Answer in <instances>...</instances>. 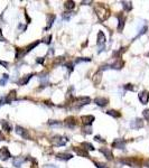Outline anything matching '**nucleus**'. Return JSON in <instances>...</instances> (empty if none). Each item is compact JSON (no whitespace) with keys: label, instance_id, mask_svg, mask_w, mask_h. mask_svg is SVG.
<instances>
[{"label":"nucleus","instance_id":"nucleus-1","mask_svg":"<svg viewBox=\"0 0 149 168\" xmlns=\"http://www.w3.org/2000/svg\"><path fill=\"white\" fill-rule=\"evenodd\" d=\"M91 103V99L89 96H78V98H73L71 101V104L74 108H82L84 105H87Z\"/></svg>","mask_w":149,"mask_h":168},{"label":"nucleus","instance_id":"nucleus-2","mask_svg":"<svg viewBox=\"0 0 149 168\" xmlns=\"http://www.w3.org/2000/svg\"><path fill=\"white\" fill-rule=\"evenodd\" d=\"M95 14L99 17V19L101 22H104V20H106V19L109 18L110 11H109V9H108L106 6H103L102 3H100V5H98L97 8H95Z\"/></svg>","mask_w":149,"mask_h":168},{"label":"nucleus","instance_id":"nucleus-3","mask_svg":"<svg viewBox=\"0 0 149 168\" xmlns=\"http://www.w3.org/2000/svg\"><path fill=\"white\" fill-rule=\"evenodd\" d=\"M67 141H69V139L66 138V137L59 136V135H56V136H54V137L50 138V144L55 147L65 146V145L67 144Z\"/></svg>","mask_w":149,"mask_h":168},{"label":"nucleus","instance_id":"nucleus-4","mask_svg":"<svg viewBox=\"0 0 149 168\" xmlns=\"http://www.w3.org/2000/svg\"><path fill=\"white\" fill-rule=\"evenodd\" d=\"M121 164H125L127 166H130V167H137V166H140L141 161H139L137 158L135 157H126V158H121L119 160Z\"/></svg>","mask_w":149,"mask_h":168},{"label":"nucleus","instance_id":"nucleus-5","mask_svg":"<svg viewBox=\"0 0 149 168\" xmlns=\"http://www.w3.org/2000/svg\"><path fill=\"white\" fill-rule=\"evenodd\" d=\"M15 130H16V133H17V135H19L21 138L27 139V140H30V135H29V132H28L27 129L22 128V127H20V125H16Z\"/></svg>","mask_w":149,"mask_h":168},{"label":"nucleus","instance_id":"nucleus-6","mask_svg":"<svg viewBox=\"0 0 149 168\" xmlns=\"http://www.w3.org/2000/svg\"><path fill=\"white\" fill-rule=\"evenodd\" d=\"M126 144H127V141L125 139L117 138L112 141L111 146H112V148H115V149H125L126 148Z\"/></svg>","mask_w":149,"mask_h":168},{"label":"nucleus","instance_id":"nucleus-7","mask_svg":"<svg viewBox=\"0 0 149 168\" xmlns=\"http://www.w3.org/2000/svg\"><path fill=\"white\" fill-rule=\"evenodd\" d=\"M10 157H11V153L9 151V149H8L7 147H2V148L0 149V159L2 161H6L8 160Z\"/></svg>","mask_w":149,"mask_h":168},{"label":"nucleus","instance_id":"nucleus-8","mask_svg":"<svg viewBox=\"0 0 149 168\" xmlns=\"http://www.w3.org/2000/svg\"><path fill=\"white\" fill-rule=\"evenodd\" d=\"M64 124L67 128H70V129H74L76 127V124H78V121H76V119L74 117H67L64 120Z\"/></svg>","mask_w":149,"mask_h":168},{"label":"nucleus","instance_id":"nucleus-9","mask_svg":"<svg viewBox=\"0 0 149 168\" xmlns=\"http://www.w3.org/2000/svg\"><path fill=\"white\" fill-rule=\"evenodd\" d=\"M73 151L76 153L78 156H80V157H84V158H90V155H89V153L85 150V149H83V148H81V147H73Z\"/></svg>","mask_w":149,"mask_h":168},{"label":"nucleus","instance_id":"nucleus-10","mask_svg":"<svg viewBox=\"0 0 149 168\" xmlns=\"http://www.w3.org/2000/svg\"><path fill=\"white\" fill-rule=\"evenodd\" d=\"M99 151L104 155V157H106L108 160H112V159H113V153H112V150H111L110 148L103 147V148H100Z\"/></svg>","mask_w":149,"mask_h":168},{"label":"nucleus","instance_id":"nucleus-11","mask_svg":"<svg viewBox=\"0 0 149 168\" xmlns=\"http://www.w3.org/2000/svg\"><path fill=\"white\" fill-rule=\"evenodd\" d=\"M138 98H139V100H140V102L142 104H147L149 101V92L146 91V90H143L138 94Z\"/></svg>","mask_w":149,"mask_h":168},{"label":"nucleus","instance_id":"nucleus-12","mask_svg":"<svg viewBox=\"0 0 149 168\" xmlns=\"http://www.w3.org/2000/svg\"><path fill=\"white\" fill-rule=\"evenodd\" d=\"M16 96H17V92H16V90H11L9 93H8L6 96H5V103H11L13 101L16 100Z\"/></svg>","mask_w":149,"mask_h":168},{"label":"nucleus","instance_id":"nucleus-13","mask_svg":"<svg viewBox=\"0 0 149 168\" xmlns=\"http://www.w3.org/2000/svg\"><path fill=\"white\" fill-rule=\"evenodd\" d=\"M56 158L59 159V160L67 161V160H71L72 158H73V155L70 153H56Z\"/></svg>","mask_w":149,"mask_h":168},{"label":"nucleus","instance_id":"nucleus-14","mask_svg":"<svg viewBox=\"0 0 149 168\" xmlns=\"http://www.w3.org/2000/svg\"><path fill=\"white\" fill-rule=\"evenodd\" d=\"M123 65H125L123 61L121 59H115L114 63H112V64H110V65H108V66H109V68H112V70H121V68L123 67Z\"/></svg>","mask_w":149,"mask_h":168},{"label":"nucleus","instance_id":"nucleus-15","mask_svg":"<svg viewBox=\"0 0 149 168\" xmlns=\"http://www.w3.org/2000/svg\"><path fill=\"white\" fill-rule=\"evenodd\" d=\"M94 103L98 105V107H101V108H103V107H106L108 105V103H109V100L106 99V98H95L94 99Z\"/></svg>","mask_w":149,"mask_h":168},{"label":"nucleus","instance_id":"nucleus-16","mask_svg":"<svg viewBox=\"0 0 149 168\" xmlns=\"http://www.w3.org/2000/svg\"><path fill=\"white\" fill-rule=\"evenodd\" d=\"M106 42V37L103 31H99L98 33V38H97V45L98 46H104Z\"/></svg>","mask_w":149,"mask_h":168},{"label":"nucleus","instance_id":"nucleus-17","mask_svg":"<svg viewBox=\"0 0 149 168\" xmlns=\"http://www.w3.org/2000/svg\"><path fill=\"white\" fill-rule=\"evenodd\" d=\"M118 17V31H122L125 28V22H126V18L122 14H119L117 16Z\"/></svg>","mask_w":149,"mask_h":168},{"label":"nucleus","instance_id":"nucleus-18","mask_svg":"<svg viewBox=\"0 0 149 168\" xmlns=\"http://www.w3.org/2000/svg\"><path fill=\"white\" fill-rule=\"evenodd\" d=\"M81 120H82V122L84 125H91L93 123V121L95 120V118L93 117V116H82L81 117Z\"/></svg>","mask_w":149,"mask_h":168},{"label":"nucleus","instance_id":"nucleus-19","mask_svg":"<svg viewBox=\"0 0 149 168\" xmlns=\"http://www.w3.org/2000/svg\"><path fill=\"white\" fill-rule=\"evenodd\" d=\"M130 127L132 128V129H140L143 127V121H142V119H139V118H137L135 119L131 123H130Z\"/></svg>","mask_w":149,"mask_h":168},{"label":"nucleus","instance_id":"nucleus-20","mask_svg":"<svg viewBox=\"0 0 149 168\" xmlns=\"http://www.w3.org/2000/svg\"><path fill=\"white\" fill-rule=\"evenodd\" d=\"M26 160H27V158H24V157H15L14 160H13V164H14L15 167L20 168L21 165H22Z\"/></svg>","mask_w":149,"mask_h":168},{"label":"nucleus","instance_id":"nucleus-21","mask_svg":"<svg viewBox=\"0 0 149 168\" xmlns=\"http://www.w3.org/2000/svg\"><path fill=\"white\" fill-rule=\"evenodd\" d=\"M93 83L95 84V85H99L100 83H101V81H102V71H98L97 73L93 75Z\"/></svg>","mask_w":149,"mask_h":168},{"label":"nucleus","instance_id":"nucleus-22","mask_svg":"<svg viewBox=\"0 0 149 168\" xmlns=\"http://www.w3.org/2000/svg\"><path fill=\"white\" fill-rule=\"evenodd\" d=\"M33 76H34V74H33V73L25 75L24 77H21L20 80L18 81V84H19V85H26V84H27V83L29 82V80H30Z\"/></svg>","mask_w":149,"mask_h":168},{"label":"nucleus","instance_id":"nucleus-23","mask_svg":"<svg viewBox=\"0 0 149 168\" xmlns=\"http://www.w3.org/2000/svg\"><path fill=\"white\" fill-rule=\"evenodd\" d=\"M42 43V40H36V42H34V43H31V44H29L28 46H26L25 48H24V51H25V54H27V53H29L30 51H33L34 48H35L36 46H38V45Z\"/></svg>","mask_w":149,"mask_h":168},{"label":"nucleus","instance_id":"nucleus-24","mask_svg":"<svg viewBox=\"0 0 149 168\" xmlns=\"http://www.w3.org/2000/svg\"><path fill=\"white\" fill-rule=\"evenodd\" d=\"M1 125H2V129H3L5 131L10 132L13 130V125L9 123L7 120H2V121H1Z\"/></svg>","mask_w":149,"mask_h":168},{"label":"nucleus","instance_id":"nucleus-25","mask_svg":"<svg viewBox=\"0 0 149 168\" xmlns=\"http://www.w3.org/2000/svg\"><path fill=\"white\" fill-rule=\"evenodd\" d=\"M55 18H56V16L55 15H50L48 16V19H47V26L45 27V30H48L53 26V24L55 22Z\"/></svg>","mask_w":149,"mask_h":168},{"label":"nucleus","instance_id":"nucleus-26","mask_svg":"<svg viewBox=\"0 0 149 168\" xmlns=\"http://www.w3.org/2000/svg\"><path fill=\"white\" fill-rule=\"evenodd\" d=\"M122 8L125 9V11H131L132 9V2L131 1H121Z\"/></svg>","mask_w":149,"mask_h":168},{"label":"nucleus","instance_id":"nucleus-27","mask_svg":"<svg viewBox=\"0 0 149 168\" xmlns=\"http://www.w3.org/2000/svg\"><path fill=\"white\" fill-rule=\"evenodd\" d=\"M81 146H82V148L85 149L86 151H93V150L95 149L94 146H93L92 144H90V142H82V144H81Z\"/></svg>","mask_w":149,"mask_h":168},{"label":"nucleus","instance_id":"nucleus-28","mask_svg":"<svg viewBox=\"0 0 149 168\" xmlns=\"http://www.w3.org/2000/svg\"><path fill=\"white\" fill-rule=\"evenodd\" d=\"M106 114H109V116H111V117L113 118H120L121 117V113L119 112V111H117V110H108L106 111Z\"/></svg>","mask_w":149,"mask_h":168},{"label":"nucleus","instance_id":"nucleus-29","mask_svg":"<svg viewBox=\"0 0 149 168\" xmlns=\"http://www.w3.org/2000/svg\"><path fill=\"white\" fill-rule=\"evenodd\" d=\"M126 49H127V47H121V48H119L117 52H114L113 53V56L115 57V59H121V55L126 52Z\"/></svg>","mask_w":149,"mask_h":168},{"label":"nucleus","instance_id":"nucleus-30","mask_svg":"<svg viewBox=\"0 0 149 168\" xmlns=\"http://www.w3.org/2000/svg\"><path fill=\"white\" fill-rule=\"evenodd\" d=\"M24 55H26V54H25V51H24V48H16V59H22Z\"/></svg>","mask_w":149,"mask_h":168},{"label":"nucleus","instance_id":"nucleus-31","mask_svg":"<svg viewBox=\"0 0 149 168\" xmlns=\"http://www.w3.org/2000/svg\"><path fill=\"white\" fill-rule=\"evenodd\" d=\"M64 7H65V9H67V10H72V9H74V7H75V2H74L73 0H69V1L65 2Z\"/></svg>","mask_w":149,"mask_h":168},{"label":"nucleus","instance_id":"nucleus-32","mask_svg":"<svg viewBox=\"0 0 149 168\" xmlns=\"http://www.w3.org/2000/svg\"><path fill=\"white\" fill-rule=\"evenodd\" d=\"M94 166L97 168H108V165H106V164L100 162V161H94Z\"/></svg>","mask_w":149,"mask_h":168},{"label":"nucleus","instance_id":"nucleus-33","mask_svg":"<svg viewBox=\"0 0 149 168\" xmlns=\"http://www.w3.org/2000/svg\"><path fill=\"white\" fill-rule=\"evenodd\" d=\"M8 79H9L8 74H3V75H2V79L0 80V85H5V84H6V82L8 81Z\"/></svg>","mask_w":149,"mask_h":168},{"label":"nucleus","instance_id":"nucleus-34","mask_svg":"<svg viewBox=\"0 0 149 168\" xmlns=\"http://www.w3.org/2000/svg\"><path fill=\"white\" fill-rule=\"evenodd\" d=\"M82 130H83V132H84V133H87V135H90V133L92 132V128H91V125H84Z\"/></svg>","mask_w":149,"mask_h":168},{"label":"nucleus","instance_id":"nucleus-35","mask_svg":"<svg viewBox=\"0 0 149 168\" xmlns=\"http://www.w3.org/2000/svg\"><path fill=\"white\" fill-rule=\"evenodd\" d=\"M123 88H125V90H126V91H135V90H136L135 86H134L132 84H130V83H129V84H126Z\"/></svg>","mask_w":149,"mask_h":168},{"label":"nucleus","instance_id":"nucleus-36","mask_svg":"<svg viewBox=\"0 0 149 168\" xmlns=\"http://www.w3.org/2000/svg\"><path fill=\"white\" fill-rule=\"evenodd\" d=\"M142 116L145 118V120L149 121V109H145L142 111Z\"/></svg>","mask_w":149,"mask_h":168},{"label":"nucleus","instance_id":"nucleus-37","mask_svg":"<svg viewBox=\"0 0 149 168\" xmlns=\"http://www.w3.org/2000/svg\"><path fill=\"white\" fill-rule=\"evenodd\" d=\"M91 59H89V57H80V59H75V63H81V62H90Z\"/></svg>","mask_w":149,"mask_h":168},{"label":"nucleus","instance_id":"nucleus-38","mask_svg":"<svg viewBox=\"0 0 149 168\" xmlns=\"http://www.w3.org/2000/svg\"><path fill=\"white\" fill-rule=\"evenodd\" d=\"M50 40H52V35H47V36L43 39L42 42L43 43H45V44H50Z\"/></svg>","mask_w":149,"mask_h":168},{"label":"nucleus","instance_id":"nucleus-39","mask_svg":"<svg viewBox=\"0 0 149 168\" xmlns=\"http://www.w3.org/2000/svg\"><path fill=\"white\" fill-rule=\"evenodd\" d=\"M71 16H72L71 13H64V14H63V19H64V20H70V19H71Z\"/></svg>","mask_w":149,"mask_h":168},{"label":"nucleus","instance_id":"nucleus-40","mask_svg":"<svg viewBox=\"0 0 149 168\" xmlns=\"http://www.w3.org/2000/svg\"><path fill=\"white\" fill-rule=\"evenodd\" d=\"M94 140H95V141H98V142H101V144H106V140H104V139H102L100 136H95V137H94Z\"/></svg>","mask_w":149,"mask_h":168},{"label":"nucleus","instance_id":"nucleus-41","mask_svg":"<svg viewBox=\"0 0 149 168\" xmlns=\"http://www.w3.org/2000/svg\"><path fill=\"white\" fill-rule=\"evenodd\" d=\"M48 124H50V125H61V122H59V121H56V120H50V121H48Z\"/></svg>","mask_w":149,"mask_h":168},{"label":"nucleus","instance_id":"nucleus-42","mask_svg":"<svg viewBox=\"0 0 149 168\" xmlns=\"http://www.w3.org/2000/svg\"><path fill=\"white\" fill-rule=\"evenodd\" d=\"M0 42H7V39H6V37L3 36L2 30H1V29H0Z\"/></svg>","mask_w":149,"mask_h":168},{"label":"nucleus","instance_id":"nucleus-43","mask_svg":"<svg viewBox=\"0 0 149 168\" xmlns=\"http://www.w3.org/2000/svg\"><path fill=\"white\" fill-rule=\"evenodd\" d=\"M147 29H148V28H147V26H145V27H143V28L141 29V31L138 34V36H137V37H139V36H141V35H143V34L146 33V30H147Z\"/></svg>","mask_w":149,"mask_h":168},{"label":"nucleus","instance_id":"nucleus-44","mask_svg":"<svg viewBox=\"0 0 149 168\" xmlns=\"http://www.w3.org/2000/svg\"><path fill=\"white\" fill-rule=\"evenodd\" d=\"M44 61H45L44 57H38V59H36V63H37V64H43V63H44Z\"/></svg>","mask_w":149,"mask_h":168},{"label":"nucleus","instance_id":"nucleus-45","mask_svg":"<svg viewBox=\"0 0 149 168\" xmlns=\"http://www.w3.org/2000/svg\"><path fill=\"white\" fill-rule=\"evenodd\" d=\"M0 65H2L3 67L8 68V65H9V64H8L7 62H5V61H0Z\"/></svg>","mask_w":149,"mask_h":168},{"label":"nucleus","instance_id":"nucleus-46","mask_svg":"<svg viewBox=\"0 0 149 168\" xmlns=\"http://www.w3.org/2000/svg\"><path fill=\"white\" fill-rule=\"evenodd\" d=\"M143 166H146L147 168H149V159H146L145 162H143Z\"/></svg>","mask_w":149,"mask_h":168},{"label":"nucleus","instance_id":"nucleus-47","mask_svg":"<svg viewBox=\"0 0 149 168\" xmlns=\"http://www.w3.org/2000/svg\"><path fill=\"white\" fill-rule=\"evenodd\" d=\"M44 167H45V168H57L55 165H45Z\"/></svg>","mask_w":149,"mask_h":168},{"label":"nucleus","instance_id":"nucleus-48","mask_svg":"<svg viewBox=\"0 0 149 168\" xmlns=\"http://www.w3.org/2000/svg\"><path fill=\"white\" fill-rule=\"evenodd\" d=\"M2 140H5V136L2 135V132L0 131V141H2Z\"/></svg>","mask_w":149,"mask_h":168},{"label":"nucleus","instance_id":"nucleus-49","mask_svg":"<svg viewBox=\"0 0 149 168\" xmlns=\"http://www.w3.org/2000/svg\"><path fill=\"white\" fill-rule=\"evenodd\" d=\"M86 3H92L91 0H87V1H82V5H86Z\"/></svg>","mask_w":149,"mask_h":168},{"label":"nucleus","instance_id":"nucleus-50","mask_svg":"<svg viewBox=\"0 0 149 168\" xmlns=\"http://www.w3.org/2000/svg\"><path fill=\"white\" fill-rule=\"evenodd\" d=\"M25 16H26V19H27V24H29V22H30V18H29L28 15H27L26 13H25Z\"/></svg>","mask_w":149,"mask_h":168}]
</instances>
